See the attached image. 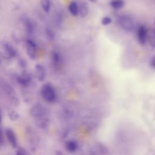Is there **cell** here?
<instances>
[{
    "instance_id": "obj_4",
    "label": "cell",
    "mask_w": 155,
    "mask_h": 155,
    "mask_svg": "<svg viewBox=\"0 0 155 155\" xmlns=\"http://www.w3.org/2000/svg\"><path fill=\"white\" fill-rule=\"evenodd\" d=\"M148 30L145 26L140 25L137 30V38L139 44L142 45H145L147 41Z\"/></svg>"
},
{
    "instance_id": "obj_7",
    "label": "cell",
    "mask_w": 155,
    "mask_h": 155,
    "mask_svg": "<svg viewBox=\"0 0 155 155\" xmlns=\"http://www.w3.org/2000/svg\"><path fill=\"white\" fill-rule=\"evenodd\" d=\"M18 82L22 86L27 87L31 83V77L28 73H24L17 77Z\"/></svg>"
},
{
    "instance_id": "obj_14",
    "label": "cell",
    "mask_w": 155,
    "mask_h": 155,
    "mask_svg": "<svg viewBox=\"0 0 155 155\" xmlns=\"http://www.w3.org/2000/svg\"><path fill=\"white\" fill-rule=\"evenodd\" d=\"M68 10L73 16H77L79 15V6L76 2L73 1L70 4Z\"/></svg>"
},
{
    "instance_id": "obj_6",
    "label": "cell",
    "mask_w": 155,
    "mask_h": 155,
    "mask_svg": "<svg viewBox=\"0 0 155 155\" xmlns=\"http://www.w3.org/2000/svg\"><path fill=\"white\" fill-rule=\"evenodd\" d=\"M5 135L11 146L14 148H16L18 143L14 131L10 128H7L5 131Z\"/></svg>"
},
{
    "instance_id": "obj_26",
    "label": "cell",
    "mask_w": 155,
    "mask_h": 155,
    "mask_svg": "<svg viewBox=\"0 0 155 155\" xmlns=\"http://www.w3.org/2000/svg\"><path fill=\"white\" fill-rule=\"evenodd\" d=\"M1 122V110H0V124Z\"/></svg>"
},
{
    "instance_id": "obj_17",
    "label": "cell",
    "mask_w": 155,
    "mask_h": 155,
    "mask_svg": "<svg viewBox=\"0 0 155 155\" xmlns=\"http://www.w3.org/2000/svg\"><path fill=\"white\" fill-rule=\"evenodd\" d=\"M24 24L27 33L29 35L31 34L33 31V25L32 22L29 19L25 18L24 21Z\"/></svg>"
},
{
    "instance_id": "obj_20",
    "label": "cell",
    "mask_w": 155,
    "mask_h": 155,
    "mask_svg": "<svg viewBox=\"0 0 155 155\" xmlns=\"http://www.w3.org/2000/svg\"><path fill=\"white\" fill-rule=\"evenodd\" d=\"M112 22V19L109 16H105L102 18L101 19V23L103 25H108L110 24H111Z\"/></svg>"
},
{
    "instance_id": "obj_3",
    "label": "cell",
    "mask_w": 155,
    "mask_h": 155,
    "mask_svg": "<svg viewBox=\"0 0 155 155\" xmlns=\"http://www.w3.org/2000/svg\"><path fill=\"white\" fill-rule=\"evenodd\" d=\"M30 113L31 116L35 119V120L47 117L46 110L42 105L40 104H36L34 105L31 109Z\"/></svg>"
},
{
    "instance_id": "obj_9",
    "label": "cell",
    "mask_w": 155,
    "mask_h": 155,
    "mask_svg": "<svg viewBox=\"0 0 155 155\" xmlns=\"http://www.w3.org/2000/svg\"><path fill=\"white\" fill-rule=\"evenodd\" d=\"M79 6V15L82 18H85L88 13V5L85 2L82 1L78 5Z\"/></svg>"
},
{
    "instance_id": "obj_21",
    "label": "cell",
    "mask_w": 155,
    "mask_h": 155,
    "mask_svg": "<svg viewBox=\"0 0 155 155\" xmlns=\"http://www.w3.org/2000/svg\"><path fill=\"white\" fill-rule=\"evenodd\" d=\"M47 35L48 36V37L49 38H51V39L54 37V33H53V32L51 30H47Z\"/></svg>"
},
{
    "instance_id": "obj_8",
    "label": "cell",
    "mask_w": 155,
    "mask_h": 155,
    "mask_svg": "<svg viewBox=\"0 0 155 155\" xmlns=\"http://www.w3.org/2000/svg\"><path fill=\"white\" fill-rule=\"evenodd\" d=\"M35 71H36V74L37 79L39 81L42 82L44 80L45 77V69L44 67L41 64H36L35 66Z\"/></svg>"
},
{
    "instance_id": "obj_12",
    "label": "cell",
    "mask_w": 155,
    "mask_h": 155,
    "mask_svg": "<svg viewBox=\"0 0 155 155\" xmlns=\"http://www.w3.org/2000/svg\"><path fill=\"white\" fill-rule=\"evenodd\" d=\"M51 60L53 65L55 67H58L61 63V56L58 52L54 51L51 54Z\"/></svg>"
},
{
    "instance_id": "obj_18",
    "label": "cell",
    "mask_w": 155,
    "mask_h": 155,
    "mask_svg": "<svg viewBox=\"0 0 155 155\" xmlns=\"http://www.w3.org/2000/svg\"><path fill=\"white\" fill-rule=\"evenodd\" d=\"M41 4L44 10L48 13L50 8V3L49 0H41Z\"/></svg>"
},
{
    "instance_id": "obj_23",
    "label": "cell",
    "mask_w": 155,
    "mask_h": 155,
    "mask_svg": "<svg viewBox=\"0 0 155 155\" xmlns=\"http://www.w3.org/2000/svg\"><path fill=\"white\" fill-rule=\"evenodd\" d=\"M19 65H21V67H25L27 65V62H25V60H24L22 59L19 61Z\"/></svg>"
},
{
    "instance_id": "obj_19",
    "label": "cell",
    "mask_w": 155,
    "mask_h": 155,
    "mask_svg": "<svg viewBox=\"0 0 155 155\" xmlns=\"http://www.w3.org/2000/svg\"><path fill=\"white\" fill-rule=\"evenodd\" d=\"M16 154L18 155H27L29 153L28 151L23 147H18L16 150Z\"/></svg>"
},
{
    "instance_id": "obj_2",
    "label": "cell",
    "mask_w": 155,
    "mask_h": 155,
    "mask_svg": "<svg viewBox=\"0 0 155 155\" xmlns=\"http://www.w3.org/2000/svg\"><path fill=\"white\" fill-rule=\"evenodd\" d=\"M41 92L42 97L47 102H53L55 101L56 94L54 88L51 84L47 83L43 85Z\"/></svg>"
},
{
    "instance_id": "obj_22",
    "label": "cell",
    "mask_w": 155,
    "mask_h": 155,
    "mask_svg": "<svg viewBox=\"0 0 155 155\" xmlns=\"http://www.w3.org/2000/svg\"><path fill=\"white\" fill-rule=\"evenodd\" d=\"M150 64L151 67L155 69V56L152 58L151 60L150 61Z\"/></svg>"
},
{
    "instance_id": "obj_5",
    "label": "cell",
    "mask_w": 155,
    "mask_h": 155,
    "mask_svg": "<svg viewBox=\"0 0 155 155\" xmlns=\"http://www.w3.org/2000/svg\"><path fill=\"white\" fill-rule=\"evenodd\" d=\"M26 52L28 57L31 59H35L36 58V44L30 39L26 41Z\"/></svg>"
},
{
    "instance_id": "obj_11",
    "label": "cell",
    "mask_w": 155,
    "mask_h": 155,
    "mask_svg": "<svg viewBox=\"0 0 155 155\" xmlns=\"http://www.w3.org/2000/svg\"><path fill=\"white\" fill-rule=\"evenodd\" d=\"M4 48L5 53L11 58H14L16 56L17 53L16 50L9 44L5 43L4 45Z\"/></svg>"
},
{
    "instance_id": "obj_24",
    "label": "cell",
    "mask_w": 155,
    "mask_h": 155,
    "mask_svg": "<svg viewBox=\"0 0 155 155\" xmlns=\"http://www.w3.org/2000/svg\"><path fill=\"white\" fill-rule=\"evenodd\" d=\"M3 142V136H2V133L1 131V130L0 128V146L2 145Z\"/></svg>"
},
{
    "instance_id": "obj_27",
    "label": "cell",
    "mask_w": 155,
    "mask_h": 155,
    "mask_svg": "<svg viewBox=\"0 0 155 155\" xmlns=\"http://www.w3.org/2000/svg\"><path fill=\"white\" fill-rule=\"evenodd\" d=\"M154 22H155V21H154Z\"/></svg>"
},
{
    "instance_id": "obj_1",
    "label": "cell",
    "mask_w": 155,
    "mask_h": 155,
    "mask_svg": "<svg viewBox=\"0 0 155 155\" xmlns=\"http://www.w3.org/2000/svg\"><path fill=\"white\" fill-rule=\"evenodd\" d=\"M118 26L123 30L131 32L134 30L135 24L133 19L128 15H121L117 18Z\"/></svg>"
},
{
    "instance_id": "obj_15",
    "label": "cell",
    "mask_w": 155,
    "mask_h": 155,
    "mask_svg": "<svg viewBox=\"0 0 155 155\" xmlns=\"http://www.w3.org/2000/svg\"><path fill=\"white\" fill-rule=\"evenodd\" d=\"M125 2L124 0H112L110 2L111 7L115 10H119L124 5Z\"/></svg>"
},
{
    "instance_id": "obj_16",
    "label": "cell",
    "mask_w": 155,
    "mask_h": 155,
    "mask_svg": "<svg viewBox=\"0 0 155 155\" xmlns=\"http://www.w3.org/2000/svg\"><path fill=\"white\" fill-rule=\"evenodd\" d=\"M7 114L10 119L12 121H16L19 117V114L13 109L9 108L7 110Z\"/></svg>"
},
{
    "instance_id": "obj_25",
    "label": "cell",
    "mask_w": 155,
    "mask_h": 155,
    "mask_svg": "<svg viewBox=\"0 0 155 155\" xmlns=\"http://www.w3.org/2000/svg\"><path fill=\"white\" fill-rule=\"evenodd\" d=\"M88 1H90L91 2H93V3H96V1H97V0H88Z\"/></svg>"
},
{
    "instance_id": "obj_10",
    "label": "cell",
    "mask_w": 155,
    "mask_h": 155,
    "mask_svg": "<svg viewBox=\"0 0 155 155\" xmlns=\"http://www.w3.org/2000/svg\"><path fill=\"white\" fill-rule=\"evenodd\" d=\"M65 148L68 152L74 153L78 148V143L75 140H70L66 142Z\"/></svg>"
},
{
    "instance_id": "obj_13",
    "label": "cell",
    "mask_w": 155,
    "mask_h": 155,
    "mask_svg": "<svg viewBox=\"0 0 155 155\" xmlns=\"http://www.w3.org/2000/svg\"><path fill=\"white\" fill-rule=\"evenodd\" d=\"M147 41L150 45L154 48H155V30H148Z\"/></svg>"
}]
</instances>
